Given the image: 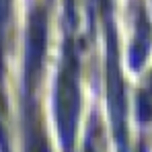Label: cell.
<instances>
[{"mask_svg": "<svg viewBox=\"0 0 152 152\" xmlns=\"http://www.w3.org/2000/svg\"><path fill=\"white\" fill-rule=\"evenodd\" d=\"M45 33H48V15L43 8L33 10L31 21H29V43H27V62L31 68H35L41 58H43V50H45Z\"/></svg>", "mask_w": 152, "mask_h": 152, "instance_id": "6da1fadb", "label": "cell"}, {"mask_svg": "<svg viewBox=\"0 0 152 152\" xmlns=\"http://www.w3.org/2000/svg\"><path fill=\"white\" fill-rule=\"evenodd\" d=\"M8 17H10V0H0V31L6 29Z\"/></svg>", "mask_w": 152, "mask_h": 152, "instance_id": "3957f363", "label": "cell"}, {"mask_svg": "<svg viewBox=\"0 0 152 152\" xmlns=\"http://www.w3.org/2000/svg\"><path fill=\"white\" fill-rule=\"evenodd\" d=\"M148 48H150V25L146 19L144 8H138V21H136V39L134 45L129 50V64L132 68H140L148 56Z\"/></svg>", "mask_w": 152, "mask_h": 152, "instance_id": "7a4b0ae2", "label": "cell"}]
</instances>
